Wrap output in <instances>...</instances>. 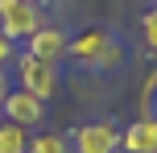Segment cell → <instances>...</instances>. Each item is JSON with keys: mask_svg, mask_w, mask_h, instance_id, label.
<instances>
[{"mask_svg": "<svg viewBox=\"0 0 157 153\" xmlns=\"http://www.w3.org/2000/svg\"><path fill=\"white\" fill-rule=\"evenodd\" d=\"M0 120H4V116H0Z\"/></svg>", "mask_w": 157, "mask_h": 153, "instance_id": "5bb4252c", "label": "cell"}, {"mask_svg": "<svg viewBox=\"0 0 157 153\" xmlns=\"http://www.w3.org/2000/svg\"><path fill=\"white\" fill-rule=\"evenodd\" d=\"M13 58H17V41H8L4 33H0V66H8Z\"/></svg>", "mask_w": 157, "mask_h": 153, "instance_id": "8fae6325", "label": "cell"}, {"mask_svg": "<svg viewBox=\"0 0 157 153\" xmlns=\"http://www.w3.org/2000/svg\"><path fill=\"white\" fill-rule=\"evenodd\" d=\"M120 149L124 153H157V116H136L120 132Z\"/></svg>", "mask_w": 157, "mask_h": 153, "instance_id": "8992f818", "label": "cell"}, {"mask_svg": "<svg viewBox=\"0 0 157 153\" xmlns=\"http://www.w3.org/2000/svg\"><path fill=\"white\" fill-rule=\"evenodd\" d=\"M66 41H71L66 29H58V25H41V29L25 41V50L37 54V58H46V62H62V58H66Z\"/></svg>", "mask_w": 157, "mask_h": 153, "instance_id": "52a82bcc", "label": "cell"}, {"mask_svg": "<svg viewBox=\"0 0 157 153\" xmlns=\"http://www.w3.org/2000/svg\"><path fill=\"white\" fill-rule=\"evenodd\" d=\"M0 116L13 124H21V128H37V124H46V104H41L37 95H29V91L13 87L4 99V108H0Z\"/></svg>", "mask_w": 157, "mask_h": 153, "instance_id": "5b68a950", "label": "cell"}, {"mask_svg": "<svg viewBox=\"0 0 157 153\" xmlns=\"http://www.w3.org/2000/svg\"><path fill=\"white\" fill-rule=\"evenodd\" d=\"M66 58H71L75 66H83V71H116V66H124V41L116 37L112 29H103V25H87V29H78L71 41H66Z\"/></svg>", "mask_w": 157, "mask_h": 153, "instance_id": "6da1fadb", "label": "cell"}, {"mask_svg": "<svg viewBox=\"0 0 157 153\" xmlns=\"http://www.w3.org/2000/svg\"><path fill=\"white\" fill-rule=\"evenodd\" d=\"M8 91H13V75L0 66V108H4V99H8Z\"/></svg>", "mask_w": 157, "mask_h": 153, "instance_id": "7c38bea8", "label": "cell"}, {"mask_svg": "<svg viewBox=\"0 0 157 153\" xmlns=\"http://www.w3.org/2000/svg\"><path fill=\"white\" fill-rule=\"evenodd\" d=\"M29 153H75V149H71V137L66 132L37 128V132H29Z\"/></svg>", "mask_w": 157, "mask_h": 153, "instance_id": "ba28073f", "label": "cell"}, {"mask_svg": "<svg viewBox=\"0 0 157 153\" xmlns=\"http://www.w3.org/2000/svg\"><path fill=\"white\" fill-rule=\"evenodd\" d=\"M33 4H41V8H46V4H50V0H33Z\"/></svg>", "mask_w": 157, "mask_h": 153, "instance_id": "4fadbf2b", "label": "cell"}, {"mask_svg": "<svg viewBox=\"0 0 157 153\" xmlns=\"http://www.w3.org/2000/svg\"><path fill=\"white\" fill-rule=\"evenodd\" d=\"M0 153H29V128L0 120Z\"/></svg>", "mask_w": 157, "mask_h": 153, "instance_id": "9c48e42d", "label": "cell"}, {"mask_svg": "<svg viewBox=\"0 0 157 153\" xmlns=\"http://www.w3.org/2000/svg\"><path fill=\"white\" fill-rule=\"evenodd\" d=\"M46 25V8L33 0H0V33L8 41H29Z\"/></svg>", "mask_w": 157, "mask_h": 153, "instance_id": "3957f363", "label": "cell"}, {"mask_svg": "<svg viewBox=\"0 0 157 153\" xmlns=\"http://www.w3.org/2000/svg\"><path fill=\"white\" fill-rule=\"evenodd\" d=\"M136 29H141V41H145V50H153V54H157V0H153V4L141 13Z\"/></svg>", "mask_w": 157, "mask_h": 153, "instance_id": "30bf717a", "label": "cell"}, {"mask_svg": "<svg viewBox=\"0 0 157 153\" xmlns=\"http://www.w3.org/2000/svg\"><path fill=\"white\" fill-rule=\"evenodd\" d=\"M17 83H21V91H29L41 104H50L58 95V87H62V71H58V62H46V58L21 50L17 54Z\"/></svg>", "mask_w": 157, "mask_h": 153, "instance_id": "7a4b0ae2", "label": "cell"}, {"mask_svg": "<svg viewBox=\"0 0 157 153\" xmlns=\"http://www.w3.org/2000/svg\"><path fill=\"white\" fill-rule=\"evenodd\" d=\"M120 132H124V124H116L112 116H103V120L78 124V128L66 132V137H71L75 153H120Z\"/></svg>", "mask_w": 157, "mask_h": 153, "instance_id": "277c9868", "label": "cell"}]
</instances>
